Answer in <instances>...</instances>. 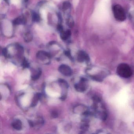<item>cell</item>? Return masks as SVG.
<instances>
[{
    "instance_id": "1",
    "label": "cell",
    "mask_w": 134,
    "mask_h": 134,
    "mask_svg": "<svg viewBox=\"0 0 134 134\" xmlns=\"http://www.w3.org/2000/svg\"><path fill=\"white\" fill-rule=\"evenodd\" d=\"M93 104L91 108V113L93 116L98 119L105 121L107 118V112L106 107L101 98L97 96L93 97Z\"/></svg>"
},
{
    "instance_id": "2",
    "label": "cell",
    "mask_w": 134,
    "mask_h": 134,
    "mask_svg": "<svg viewBox=\"0 0 134 134\" xmlns=\"http://www.w3.org/2000/svg\"><path fill=\"white\" fill-rule=\"evenodd\" d=\"M89 76L94 81L101 82L110 74V72L105 68L99 66H92L87 70Z\"/></svg>"
},
{
    "instance_id": "3",
    "label": "cell",
    "mask_w": 134,
    "mask_h": 134,
    "mask_svg": "<svg viewBox=\"0 0 134 134\" xmlns=\"http://www.w3.org/2000/svg\"><path fill=\"white\" fill-rule=\"evenodd\" d=\"M118 75L123 78H129L133 74V70L129 65L125 63H121L118 66L117 69Z\"/></svg>"
},
{
    "instance_id": "4",
    "label": "cell",
    "mask_w": 134,
    "mask_h": 134,
    "mask_svg": "<svg viewBox=\"0 0 134 134\" xmlns=\"http://www.w3.org/2000/svg\"><path fill=\"white\" fill-rule=\"evenodd\" d=\"M113 11L114 18L118 21H124L126 19V15L124 8L119 4L114 5Z\"/></svg>"
},
{
    "instance_id": "5",
    "label": "cell",
    "mask_w": 134,
    "mask_h": 134,
    "mask_svg": "<svg viewBox=\"0 0 134 134\" xmlns=\"http://www.w3.org/2000/svg\"><path fill=\"white\" fill-rule=\"evenodd\" d=\"M88 80L85 77H82L78 83L75 86V88L78 92H83L88 88Z\"/></svg>"
},
{
    "instance_id": "6",
    "label": "cell",
    "mask_w": 134,
    "mask_h": 134,
    "mask_svg": "<svg viewBox=\"0 0 134 134\" xmlns=\"http://www.w3.org/2000/svg\"><path fill=\"white\" fill-rule=\"evenodd\" d=\"M77 58V60L80 62H89L90 60L88 54L83 51H80L78 52Z\"/></svg>"
},
{
    "instance_id": "7",
    "label": "cell",
    "mask_w": 134,
    "mask_h": 134,
    "mask_svg": "<svg viewBox=\"0 0 134 134\" xmlns=\"http://www.w3.org/2000/svg\"><path fill=\"white\" fill-rule=\"evenodd\" d=\"M59 72L65 76H70L72 74V70L70 67L67 65H61L59 66Z\"/></svg>"
},
{
    "instance_id": "8",
    "label": "cell",
    "mask_w": 134,
    "mask_h": 134,
    "mask_svg": "<svg viewBox=\"0 0 134 134\" xmlns=\"http://www.w3.org/2000/svg\"><path fill=\"white\" fill-rule=\"evenodd\" d=\"M37 57L38 58L41 60H45L46 58H50L51 56L48 53L45 51H40L37 53Z\"/></svg>"
},
{
    "instance_id": "9",
    "label": "cell",
    "mask_w": 134,
    "mask_h": 134,
    "mask_svg": "<svg viewBox=\"0 0 134 134\" xmlns=\"http://www.w3.org/2000/svg\"><path fill=\"white\" fill-rule=\"evenodd\" d=\"M26 22V19L23 16L18 17L15 19L13 22V23L14 25H21L25 24Z\"/></svg>"
},
{
    "instance_id": "10",
    "label": "cell",
    "mask_w": 134,
    "mask_h": 134,
    "mask_svg": "<svg viewBox=\"0 0 134 134\" xmlns=\"http://www.w3.org/2000/svg\"><path fill=\"white\" fill-rule=\"evenodd\" d=\"M12 125L14 128L17 130H21L22 127L21 122L19 120H17L14 121L12 123Z\"/></svg>"
},
{
    "instance_id": "11",
    "label": "cell",
    "mask_w": 134,
    "mask_h": 134,
    "mask_svg": "<svg viewBox=\"0 0 134 134\" xmlns=\"http://www.w3.org/2000/svg\"><path fill=\"white\" fill-rule=\"evenodd\" d=\"M61 33V38L63 40H66L68 39V38L71 35V31L69 30H68L66 31H63Z\"/></svg>"
},
{
    "instance_id": "12",
    "label": "cell",
    "mask_w": 134,
    "mask_h": 134,
    "mask_svg": "<svg viewBox=\"0 0 134 134\" xmlns=\"http://www.w3.org/2000/svg\"><path fill=\"white\" fill-rule=\"evenodd\" d=\"M41 97V94L37 93L35 95L32 100V103L31 105L32 107L35 106L37 105L38 101L40 100Z\"/></svg>"
},
{
    "instance_id": "13",
    "label": "cell",
    "mask_w": 134,
    "mask_h": 134,
    "mask_svg": "<svg viewBox=\"0 0 134 134\" xmlns=\"http://www.w3.org/2000/svg\"><path fill=\"white\" fill-rule=\"evenodd\" d=\"M24 40L26 42H30L32 41L33 39V35L30 32H26L24 35Z\"/></svg>"
},
{
    "instance_id": "14",
    "label": "cell",
    "mask_w": 134,
    "mask_h": 134,
    "mask_svg": "<svg viewBox=\"0 0 134 134\" xmlns=\"http://www.w3.org/2000/svg\"><path fill=\"white\" fill-rule=\"evenodd\" d=\"M70 7H71V4L68 1H65L63 4L62 8L64 10H66L69 9Z\"/></svg>"
},
{
    "instance_id": "15",
    "label": "cell",
    "mask_w": 134,
    "mask_h": 134,
    "mask_svg": "<svg viewBox=\"0 0 134 134\" xmlns=\"http://www.w3.org/2000/svg\"><path fill=\"white\" fill-rule=\"evenodd\" d=\"M32 19L34 21L38 22L40 20V17L37 13L34 12L32 14Z\"/></svg>"
},
{
    "instance_id": "16",
    "label": "cell",
    "mask_w": 134,
    "mask_h": 134,
    "mask_svg": "<svg viewBox=\"0 0 134 134\" xmlns=\"http://www.w3.org/2000/svg\"><path fill=\"white\" fill-rule=\"evenodd\" d=\"M41 70H39L38 72L36 74H35V75H33L32 77V80H38L40 76H41Z\"/></svg>"
},
{
    "instance_id": "17",
    "label": "cell",
    "mask_w": 134,
    "mask_h": 134,
    "mask_svg": "<svg viewBox=\"0 0 134 134\" xmlns=\"http://www.w3.org/2000/svg\"><path fill=\"white\" fill-rule=\"evenodd\" d=\"M67 25H68L69 27H72L74 25V22L73 21L71 17H69L67 21Z\"/></svg>"
},
{
    "instance_id": "18",
    "label": "cell",
    "mask_w": 134,
    "mask_h": 134,
    "mask_svg": "<svg viewBox=\"0 0 134 134\" xmlns=\"http://www.w3.org/2000/svg\"><path fill=\"white\" fill-rule=\"evenodd\" d=\"M22 66L24 68H28L29 67V64L27 62V61L26 60V59H24L22 62Z\"/></svg>"
},
{
    "instance_id": "19",
    "label": "cell",
    "mask_w": 134,
    "mask_h": 134,
    "mask_svg": "<svg viewBox=\"0 0 134 134\" xmlns=\"http://www.w3.org/2000/svg\"><path fill=\"white\" fill-rule=\"evenodd\" d=\"M3 55L5 57H8V51L7 48H4L3 50Z\"/></svg>"
},
{
    "instance_id": "20",
    "label": "cell",
    "mask_w": 134,
    "mask_h": 134,
    "mask_svg": "<svg viewBox=\"0 0 134 134\" xmlns=\"http://www.w3.org/2000/svg\"><path fill=\"white\" fill-rule=\"evenodd\" d=\"M52 116L53 118H57L58 116V113L56 111H53L52 112Z\"/></svg>"
},
{
    "instance_id": "21",
    "label": "cell",
    "mask_w": 134,
    "mask_h": 134,
    "mask_svg": "<svg viewBox=\"0 0 134 134\" xmlns=\"http://www.w3.org/2000/svg\"><path fill=\"white\" fill-rule=\"evenodd\" d=\"M58 29L59 31L60 32L63 31V28L61 25H59L58 26Z\"/></svg>"
},
{
    "instance_id": "22",
    "label": "cell",
    "mask_w": 134,
    "mask_h": 134,
    "mask_svg": "<svg viewBox=\"0 0 134 134\" xmlns=\"http://www.w3.org/2000/svg\"><path fill=\"white\" fill-rule=\"evenodd\" d=\"M65 54L66 55V56H68L69 58H71V55H70V52H69V51H66L65 52Z\"/></svg>"
},
{
    "instance_id": "23",
    "label": "cell",
    "mask_w": 134,
    "mask_h": 134,
    "mask_svg": "<svg viewBox=\"0 0 134 134\" xmlns=\"http://www.w3.org/2000/svg\"><path fill=\"white\" fill-rule=\"evenodd\" d=\"M4 1H6V2H8V0H4Z\"/></svg>"
}]
</instances>
